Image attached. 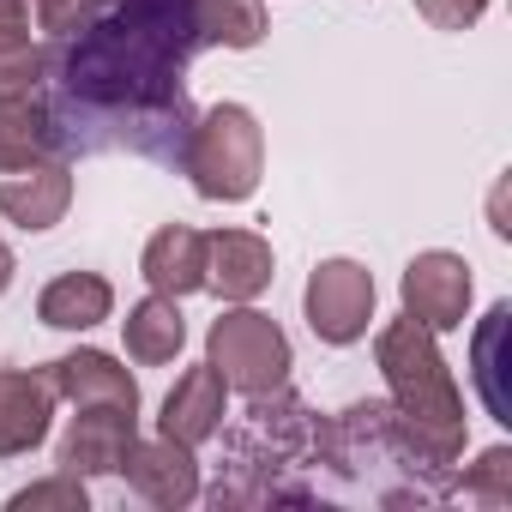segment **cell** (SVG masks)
Returning <instances> with one entry per match:
<instances>
[{
  "label": "cell",
  "instance_id": "cell-15",
  "mask_svg": "<svg viewBox=\"0 0 512 512\" xmlns=\"http://www.w3.org/2000/svg\"><path fill=\"white\" fill-rule=\"evenodd\" d=\"M139 272L157 296H175V302L205 290V235L187 223H163L139 253Z\"/></svg>",
  "mask_w": 512,
  "mask_h": 512
},
{
  "label": "cell",
  "instance_id": "cell-9",
  "mask_svg": "<svg viewBox=\"0 0 512 512\" xmlns=\"http://www.w3.org/2000/svg\"><path fill=\"white\" fill-rule=\"evenodd\" d=\"M127 488L145 500V506H163V512H181L199 500V458L193 446L157 434V440H133L127 446V464H121Z\"/></svg>",
  "mask_w": 512,
  "mask_h": 512
},
{
  "label": "cell",
  "instance_id": "cell-22",
  "mask_svg": "<svg viewBox=\"0 0 512 512\" xmlns=\"http://www.w3.org/2000/svg\"><path fill=\"white\" fill-rule=\"evenodd\" d=\"M452 494H464V500H476V506H512V446H488L458 482H452Z\"/></svg>",
  "mask_w": 512,
  "mask_h": 512
},
{
  "label": "cell",
  "instance_id": "cell-1",
  "mask_svg": "<svg viewBox=\"0 0 512 512\" xmlns=\"http://www.w3.org/2000/svg\"><path fill=\"white\" fill-rule=\"evenodd\" d=\"M205 49L199 0H109L73 37L49 43L43 109L61 157H181L193 127L187 67Z\"/></svg>",
  "mask_w": 512,
  "mask_h": 512
},
{
  "label": "cell",
  "instance_id": "cell-4",
  "mask_svg": "<svg viewBox=\"0 0 512 512\" xmlns=\"http://www.w3.org/2000/svg\"><path fill=\"white\" fill-rule=\"evenodd\" d=\"M175 169L211 205L253 199L260 193V175H266V127H260V115L247 103H211L205 115H193Z\"/></svg>",
  "mask_w": 512,
  "mask_h": 512
},
{
  "label": "cell",
  "instance_id": "cell-7",
  "mask_svg": "<svg viewBox=\"0 0 512 512\" xmlns=\"http://www.w3.org/2000/svg\"><path fill=\"white\" fill-rule=\"evenodd\" d=\"M398 296H404V314L428 332H458L470 320V266L464 253H446V247H428L404 266L398 278Z\"/></svg>",
  "mask_w": 512,
  "mask_h": 512
},
{
  "label": "cell",
  "instance_id": "cell-10",
  "mask_svg": "<svg viewBox=\"0 0 512 512\" xmlns=\"http://www.w3.org/2000/svg\"><path fill=\"white\" fill-rule=\"evenodd\" d=\"M272 278H278V253L266 235H253V229H211L205 235V290H217L223 302L266 296Z\"/></svg>",
  "mask_w": 512,
  "mask_h": 512
},
{
  "label": "cell",
  "instance_id": "cell-21",
  "mask_svg": "<svg viewBox=\"0 0 512 512\" xmlns=\"http://www.w3.org/2000/svg\"><path fill=\"white\" fill-rule=\"evenodd\" d=\"M506 326H512V302H494L482 314V332H476V386H482V404H488L494 422H512V404L500 392V338H506Z\"/></svg>",
  "mask_w": 512,
  "mask_h": 512
},
{
  "label": "cell",
  "instance_id": "cell-14",
  "mask_svg": "<svg viewBox=\"0 0 512 512\" xmlns=\"http://www.w3.org/2000/svg\"><path fill=\"white\" fill-rule=\"evenodd\" d=\"M223 416H229V386H223V374L211 362H199V368H187L169 386L163 416H157V434H169L181 446H205V440H217Z\"/></svg>",
  "mask_w": 512,
  "mask_h": 512
},
{
  "label": "cell",
  "instance_id": "cell-2",
  "mask_svg": "<svg viewBox=\"0 0 512 512\" xmlns=\"http://www.w3.org/2000/svg\"><path fill=\"white\" fill-rule=\"evenodd\" d=\"M374 362H380V374H386L392 410L404 416L416 452L452 482V464L464 458V428H470V416H464V392H458V380H452V368H446L434 332L404 314V320L380 326Z\"/></svg>",
  "mask_w": 512,
  "mask_h": 512
},
{
  "label": "cell",
  "instance_id": "cell-3",
  "mask_svg": "<svg viewBox=\"0 0 512 512\" xmlns=\"http://www.w3.org/2000/svg\"><path fill=\"white\" fill-rule=\"evenodd\" d=\"M320 416L290 392H260L247 398V416L235 434H223V452H229V482L211 488L217 506H266V500H296V488L284 482V470H302V464H320Z\"/></svg>",
  "mask_w": 512,
  "mask_h": 512
},
{
  "label": "cell",
  "instance_id": "cell-24",
  "mask_svg": "<svg viewBox=\"0 0 512 512\" xmlns=\"http://www.w3.org/2000/svg\"><path fill=\"white\" fill-rule=\"evenodd\" d=\"M109 0H37V31L55 43V37H73L79 25H91Z\"/></svg>",
  "mask_w": 512,
  "mask_h": 512
},
{
  "label": "cell",
  "instance_id": "cell-17",
  "mask_svg": "<svg viewBox=\"0 0 512 512\" xmlns=\"http://www.w3.org/2000/svg\"><path fill=\"white\" fill-rule=\"evenodd\" d=\"M121 332H127V356H133L139 368H163V362H175V356H181V344H187L181 302H175V296H157V290H151L145 302H133V308H127Z\"/></svg>",
  "mask_w": 512,
  "mask_h": 512
},
{
  "label": "cell",
  "instance_id": "cell-23",
  "mask_svg": "<svg viewBox=\"0 0 512 512\" xmlns=\"http://www.w3.org/2000/svg\"><path fill=\"white\" fill-rule=\"evenodd\" d=\"M13 512H85V476H67V470H55L49 482H31V488H19L13 500H7Z\"/></svg>",
  "mask_w": 512,
  "mask_h": 512
},
{
  "label": "cell",
  "instance_id": "cell-18",
  "mask_svg": "<svg viewBox=\"0 0 512 512\" xmlns=\"http://www.w3.org/2000/svg\"><path fill=\"white\" fill-rule=\"evenodd\" d=\"M43 157H61L43 97L37 91L0 97V169H25V163H43Z\"/></svg>",
  "mask_w": 512,
  "mask_h": 512
},
{
  "label": "cell",
  "instance_id": "cell-5",
  "mask_svg": "<svg viewBox=\"0 0 512 512\" xmlns=\"http://www.w3.org/2000/svg\"><path fill=\"white\" fill-rule=\"evenodd\" d=\"M205 362H211V368L223 374V386L241 392V398H260V392L290 386V368H296L284 326H278L272 314H260V308H247V302L211 320V332H205Z\"/></svg>",
  "mask_w": 512,
  "mask_h": 512
},
{
  "label": "cell",
  "instance_id": "cell-13",
  "mask_svg": "<svg viewBox=\"0 0 512 512\" xmlns=\"http://www.w3.org/2000/svg\"><path fill=\"white\" fill-rule=\"evenodd\" d=\"M55 380V398H67L73 410L85 404H109V410H133L139 416V380L109 356V350H67L55 362H43Z\"/></svg>",
  "mask_w": 512,
  "mask_h": 512
},
{
  "label": "cell",
  "instance_id": "cell-12",
  "mask_svg": "<svg viewBox=\"0 0 512 512\" xmlns=\"http://www.w3.org/2000/svg\"><path fill=\"white\" fill-rule=\"evenodd\" d=\"M55 380L49 368H0V458H25L49 440L55 416Z\"/></svg>",
  "mask_w": 512,
  "mask_h": 512
},
{
  "label": "cell",
  "instance_id": "cell-6",
  "mask_svg": "<svg viewBox=\"0 0 512 512\" xmlns=\"http://www.w3.org/2000/svg\"><path fill=\"white\" fill-rule=\"evenodd\" d=\"M374 302H380V290H374V272L362 260H320L308 272V290H302V314H308L314 338L338 344V350L368 338Z\"/></svg>",
  "mask_w": 512,
  "mask_h": 512
},
{
  "label": "cell",
  "instance_id": "cell-27",
  "mask_svg": "<svg viewBox=\"0 0 512 512\" xmlns=\"http://www.w3.org/2000/svg\"><path fill=\"white\" fill-rule=\"evenodd\" d=\"M0 13H31V0H0Z\"/></svg>",
  "mask_w": 512,
  "mask_h": 512
},
{
  "label": "cell",
  "instance_id": "cell-16",
  "mask_svg": "<svg viewBox=\"0 0 512 512\" xmlns=\"http://www.w3.org/2000/svg\"><path fill=\"white\" fill-rule=\"evenodd\" d=\"M109 314H115V284L97 278V272H61L37 296V320L55 326V332H91Z\"/></svg>",
  "mask_w": 512,
  "mask_h": 512
},
{
  "label": "cell",
  "instance_id": "cell-19",
  "mask_svg": "<svg viewBox=\"0 0 512 512\" xmlns=\"http://www.w3.org/2000/svg\"><path fill=\"white\" fill-rule=\"evenodd\" d=\"M49 49L31 37V13H0V97L43 91Z\"/></svg>",
  "mask_w": 512,
  "mask_h": 512
},
{
  "label": "cell",
  "instance_id": "cell-25",
  "mask_svg": "<svg viewBox=\"0 0 512 512\" xmlns=\"http://www.w3.org/2000/svg\"><path fill=\"white\" fill-rule=\"evenodd\" d=\"M416 13H422L434 31H470V25L488 13V0H416Z\"/></svg>",
  "mask_w": 512,
  "mask_h": 512
},
{
  "label": "cell",
  "instance_id": "cell-26",
  "mask_svg": "<svg viewBox=\"0 0 512 512\" xmlns=\"http://www.w3.org/2000/svg\"><path fill=\"white\" fill-rule=\"evenodd\" d=\"M13 278H19V260H13V247H7V241H0V296H7V290H13Z\"/></svg>",
  "mask_w": 512,
  "mask_h": 512
},
{
  "label": "cell",
  "instance_id": "cell-20",
  "mask_svg": "<svg viewBox=\"0 0 512 512\" xmlns=\"http://www.w3.org/2000/svg\"><path fill=\"white\" fill-rule=\"evenodd\" d=\"M205 49H260L266 43V7L260 0H199Z\"/></svg>",
  "mask_w": 512,
  "mask_h": 512
},
{
  "label": "cell",
  "instance_id": "cell-8",
  "mask_svg": "<svg viewBox=\"0 0 512 512\" xmlns=\"http://www.w3.org/2000/svg\"><path fill=\"white\" fill-rule=\"evenodd\" d=\"M133 440H139V416H133V410L85 404V410L67 422L61 446H55V470H67V476H121Z\"/></svg>",
  "mask_w": 512,
  "mask_h": 512
},
{
  "label": "cell",
  "instance_id": "cell-11",
  "mask_svg": "<svg viewBox=\"0 0 512 512\" xmlns=\"http://www.w3.org/2000/svg\"><path fill=\"white\" fill-rule=\"evenodd\" d=\"M73 205V163L67 157H43L25 169H0V217L43 235L67 217Z\"/></svg>",
  "mask_w": 512,
  "mask_h": 512
}]
</instances>
